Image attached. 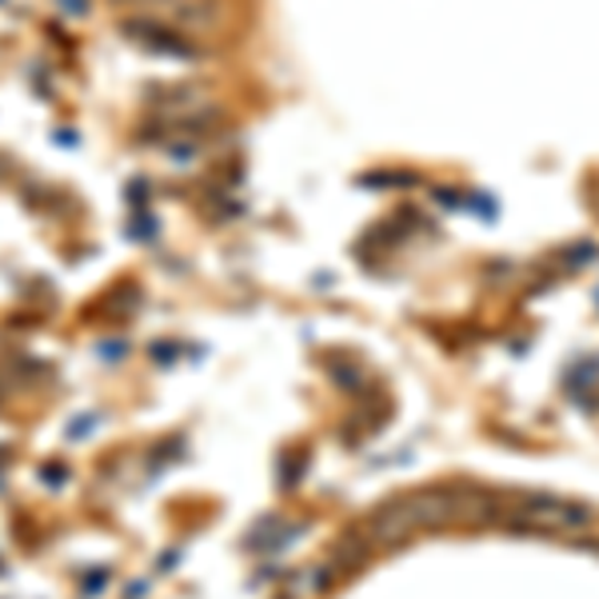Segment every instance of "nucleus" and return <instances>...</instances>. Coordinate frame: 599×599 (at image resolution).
Segmentation results:
<instances>
[{
    "label": "nucleus",
    "mask_w": 599,
    "mask_h": 599,
    "mask_svg": "<svg viewBox=\"0 0 599 599\" xmlns=\"http://www.w3.org/2000/svg\"><path fill=\"white\" fill-rule=\"evenodd\" d=\"M591 519L596 516H591V508H583V504L531 492V496H519L508 524L516 531H536V536H579V531L591 528Z\"/></svg>",
    "instance_id": "obj_1"
},
{
    "label": "nucleus",
    "mask_w": 599,
    "mask_h": 599,
    "mask_svg": "<svg viewBox=\"0 0 599 599\" xmlns=\"http://www.w3.org/2000/svg\"><path fill=\"white\" fill-rule=\"evenodd\" d=\"M404 508L416 524V531L447 528L456 519V492L452 488H424L416 496H404Z\"/></svg>",
    "instance_id": "obj_2"
},
{
    "label": "nucleus",
    "mask_w": 599,
    "mask_h": 599,
    "mask_svg": "<svg viewBox=\"0 0 599 599\" xmlns=\"http://www.w3.org/2000/svg\"><path fill=\"white\" fill-rule=\"evenodd\" d=\"M499 499L492 492L479 488H464L456 492V519L459 524H472V528H484V524H496L499 519Z\"/></svg>",
    "instance_id": "obj_3"
}]
</instances>
